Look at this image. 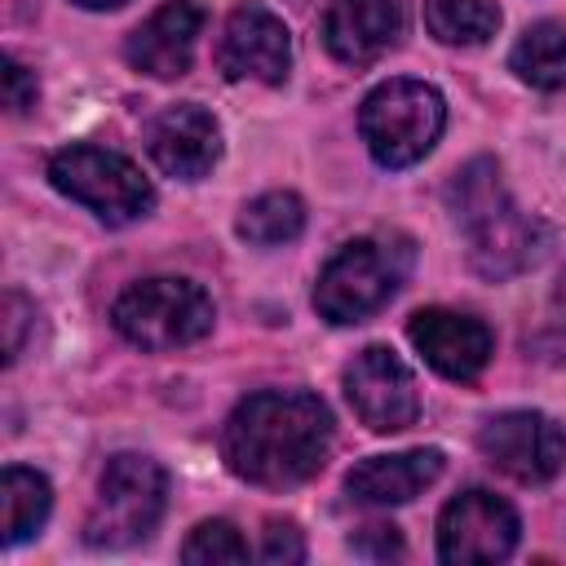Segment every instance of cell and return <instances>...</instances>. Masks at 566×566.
<instances>
[{"instance_id":"cell-1","label":"cell","mask_w":566,"mask_h":566,"mask_svg":"<svg viewBox=\"0 0 566 566\" xmlns=\"http://www.w3.org/2000/svg\"><path fill=\"white\" fill-rule=\"evenodd\" d=\"M332 451V411L310 389H261L248 394L226 429L221 460L252 486H296L323 469Z\"/></svg>"},{"instance_id":"cell-2","label":"cell","mask_w":566,"mask_h":566,"mask_svg":"<svg viewBox=\"0 0 566 566\" xmlns=\"http://www.w3.org/2000/svg\"><path fill=\"white\" fill-rule=\"evenodd\" d=\"M447 208L455 230L464 234L469 265L482 279L522 274L544 252V226L509 199L495 159L464 164L447 186Z\"/></svg>"},{"instance_id":"cell-3","label":"cell","mask_w":566,"mask_h":566,"mask_svg":"<svg viewBox=\"0 0 566 566\" xmlns=\"http://www.w3.org/2000/svg\"><path fill=\"white\" fill-rule=\"evenodd\" d=\"M411 274V243L398 234H367L349 239L318 274L314 283V310L318 318L349 327L371 318L394 301V292Z\"/></svg>"},{"instance_id":"cell-4","label":"cell","mask_w":566,"mask_h":566,"mask_svg":"<svg viewBox=\"0 0 566 566\" xmlns=\"http://www.w3.org/2000/svg\"><path fill=\"white\" fill-rule=\"evenodd\" d=\"M447 128V102L424 80H385L358 106V133L380 168L420 164Z\"/></svg>"},{"instance_id":"cell-5","label":"cell","mask_w":566,"mask_h":566,"mask_svg":"<svg viewBox=\"0 0 566 566\" xmlns=\"http://www.w3.org/2000/svg\"><path fill=\"white\" fill-rule=\"evenodd\" d=\"M212 318H217V310H212L208 292L177 274L142 279L128 292H119V301L111 305L115 332L146 354H168V349L203 340L212 332Z\"/></svg>"},{"instance_id":"cell-6","label":"cell","mask_w":566,"mask_h":566,"mask_svg":"<svg viewBox=\"0 0 566 566\" xmlns=\"http://www.w3.org/2000/svg\"><path fill=\"white\" fill-rule=\"evenodd\" d=\"M164 504H168V473L159 469V460L119 451L102 469L97 500L84 522V539L93 548H128L159 526Z\"/></svg>"},{"instance_id":"cell-7","label":"cell","mask_w":566,"mask_h":566,"mask_svg":"<svg viewBox=\"0 0 566 566\" xmlns=\"http://www.w3.org/2000/svg\"><path fill=\"white\" fill-rule=\"evenodd\" d=\"M49 181L66 199L84 203L106 226L142 221L155 208V186L142 177V168L115 150L102 146H66L49 159Z\"/></svg>"},{"instance_id":"cell-8","label":"cell","mask_w":566,"mask_h":566,"mask_svg":"<svg viewBox=\"0 0 566 566\" xmlns=\"http://www.w3.org/2000/svg\"><path fill=\"white\" fill-rule=\"evenodd\" d=\"M478 451L513 482L539 486L566 469V424L544 411H500L478 429Z\"/></svg>"},{"instance_id":"cell-9","label":"cell","mask_w":566,"mask_h":566,"mask_svg":"<svg viewBox=\"0 0 566 566\" xmlns=\"http://www.w3.org/2000/svg\"><path fill=\"white\" fill-rule=\"evenodd\" d=\"M517 539H522L517 509L482 486L460 491L438 517V557L447 566L504 562L517 548Z\"/></svg>"},{"instance_id":"cell-10","label":"cell","mask_w":566,"mask_h":566,"mask_svg":"<svg viewBox=\"0 0 566 566\" xmlns=\"http://www.w3.org/2000/svg\"><path fill=\"white\" fill-rule=\"evenodd\" d=\"M345 398L371 433H398L420 416V389L411 367L389 345H367L345 367Z\"/></svg>"},{"instance_id":"cell-11","label":"cell","mask_w":566,"mask_h":566,"mask_svg":"<svg viewBox=\"0 0 566 566\" xmlns=\"http://www.w3.org/2000/svg\"><path fill=\"white\" fill-rule=\"evenodd\" d=\"M217 66L226 80H256V84H283L292 66V35L279 13L265 4H243L226 18Z\"/></svg>"},{"instance_id":"cell-12","label":"cell","mask_w":566,"mask_h":566,"mask_svg":"<svg viewBox=\"0 0 566 566\" xmlns=\"http://www.w3.org/2000/svg\"><path fill=\"white\" fill-rule=\"evenodd\" d=\"M407 336L416 354L447 380H478L495 354V336L482 318L460 314V310H416L407 323Z\"/></svg>"},{"instance_id":"cell-13","label":"cell","mask_w":566,"mask_h":566,"mask_svg":"<svg viewBox=\"0 0 566 566\" xmlns=\"http://www.w3.org/2000/svg\"><path fill=\"white\" fill-rule=\"evenodd\" d=\"M146 150L150 159L177 177V181H199L217 168L221 159V124L212 119V111L195 106V102H181V106H168L150 119L146 128Z\"/></svg>"},{"instance_id":"cell-14","label":"cell","mask_w":566,"mask_h":566,"mask_svg":"<svg viewBox=\"0 0 566 566\" xmlns=\"http://www.w3.org/2000/svg\"><path fill=\"white\" fill-rule=\"evenodd\" d=\"M203 31V9L195 0H168L159 4L124 44V57L133 71L155 80H177L195 62V40Z\"/></svg>"},{"instance_id":"cell-15","label":"cell","mask_w":566,"mask_h":566,"mask_svg":"<svg viewBox=\"0 0 566 566\" xmlns=\"http://www.w3.org/2000/svg\"><path fill=\"white\" fill-rule=\"evenodd\" d=\"M402 35L398 0H332L323 13V44L345 66L380 62Z\"/></svg>"},{"instance_id":"cell-16","label":"cell","mask_w":566,"mask_h":566,"mask_svg":"<svg viewBox=\"0 0 566 566\" xmlns=\"http://www.w3.org/2000/svg\"><path fill=\"white\" fill-rule=\"evenodd\" d=\"M442 473V451L438 447H416V451H398V455H371L363 464L349 469L345 491L358 504H407L416 500L424 486H433Z\"/></svg>"},{"instance_id":"cell-17","label":"cell","mask_w":566,"mask_h":566,"mask_svg":"<svg viewBox=\"0 0 566 566\" xmlns=\"http://www.w3.org/2000/svg\"><path fill=\"white\" fill-rule=\"evenodd\" d=\"M49 509H53L49 478L27 469V464H9L0 478V539H4V548L40 535Z\"/></svg>"},{"instance_id":"cell-18","label":"cell","mask_w":566,"mask_h":566,"mask_svg":"<svg viewBox=\"0 0 566 566\" xmlns=\"http://www.w3.org/2000/svg\"><path fill=\"white\" fill-rule=\"evenodd\" d=\"M509 66L531 88H566V31L557 22H535L509 53Z\"/></svg>"},{"instance_id":"cell-19","label":"cell","mask_w":566,"mask_h":566,"mask_svg":"<svg viewBox=\"0 0 566 566\" xmlns=\"http://www.w3.org/2000/svg\"><path fill=\"white\" fill-rule=\"evenodd\" d=\"M424 27L433 40L451 49H473L495 35L500 4L495 0H424Z\"/></svg>"},{"instance_id":"cell-20","label":"cell","mask_w":566,"mask_h":566,"mask_svg":"<svg viewBox=\"0 0 566 566\" xmlns=\"http://www.w3.org/2000/svg\"><path fill=\"white\" fill-rule=\"evenodd\" d=\"M301 230H305V203L292 190H265L248 199L239 212V239H248L252 248L292 243Z\"/></svg>"},{"instance_id":"cell-21","label":"cell","mask_w":566,"mask_h":566,"mask_svg":"<svg viewBox=\"0 0 566 566\" xmlns=\"http://www.w3.org/2000/svg\"><path fill=\"white\" fill-rule=\"evenodd\" d=\"M181 562L190 566H221V562H248V539L230 522H199L190 539L181 544Z\"/></svg>"},{"instance_id":"cell-22","label":"cell","mask_w":566,"mask_h":566,"mask_svg":"<svg viewBox=\"0 0 566 566\" xmlns=\"http://www.w3.org/2000/svg\"><path fill=\"white\" fill-rule=\"evenodd\" d=\"M261 557H265L270 566H292V562H301V557H305L301 531H296L292 522H270V526H265V539H261Z\"/></svg>"},{"instance_id":"cell-23","label":"cell","mask_w":566,"mask_h":566,"mask_svg":"<svg viewBox=\"0 0 566 566\" xmlns=\"http://www.w3.org/2000/svg\"><path fill=\"white\" fill-rule=\"evenodd\" d=\"M349 548L358 553V557H371V562H389V557H402V535H398V526H363L354 539H349Z\"/></svg>"},{"instance_id":"cell-24","label":"cell","mask_w":566,"mask_h":566,"mask_svg":"<svg viewBox=\"0 0 566 566\" xmlns=\"http://www.w3.org/2000/svg\"><path fill=\"white\" fill-rule=\"evenodd\" d=\"M35 97H40L35 71H27L18 57H9V62H4V106H9L13 115H27V111L35 106Z\"/></svg>"},{"instance_id":"cell-25","label":"cell","mask_w":566,"mask_h":566,"mask_svg":"<svg viewBox=\"0 0 566 566\" xmlns=\"http://www.w3.org/2000/svg\"><path fill=\"white\" fill-rule=\"evenodd\" d=\"M27 318H35V305L22 296V292H4V332H9V363L22 354V327H27Z\"/></svg>"},{"instance_id":"cell-26","label":"cell","mask_w":566,"mask_h":566,"mask_svg":"<svg viewBox=\"0 0 566 566\" xmlns=\"http://www.w3.org/2000/svg\"><path fill=\"white\" fill-rule=\"evenodd\" d=\"M553 314H557V323L566 327V265H562V274H557V283H553Z\"/></svg>"},{"instance_id":"cell-27","label":"cell","mask_w":566,"mask_h":566,"mask_svg":"<svg viewBox=\"0 0 566 566\" xmlns=\"http://www.w3.org/2000/svg\"><path fill=\"white\" fill-rule=\"evenodd\" d=\"M80 9H119L124 0H75Z\"/></svg>"}]
</instances>
